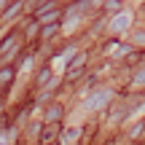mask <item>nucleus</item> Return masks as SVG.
Returning a JSON list of instances; mask_svg holds the SVG:
<instances>
[{
	"instance_id": "1",
	"label": "nucleus",
	"mask_w": 145,
	"mask_h": 145,
	"mask_svg": "<svg viewBox=\"0 0 145 145\" xmlns=\"http://www.w3.org/2000/svg\"><path fill=\"white\" fill-rule=\"evenodd\" d=\"M108 99H110V91H99V94H94V97H89V99H86V108L99 110L102 105H108Z\"/></svg>"
},
{
	"instance_id": "2",
	"label": "nucleus",
	"mask_w": 145,
	"mask_h": 145,
	"mask_svg": "<svg viewBox=\"0 0 145 145\" xmlns=\"http://www.w3.org/2000/svg\"><path fill=\"white\" fill-rule=\"evenodd\" d=\"M38 16H40V24H51V22H57V19H59V11H54V5H51V8L40 11Z\"/></svg>"
},
{
	"instance_id": "3",
	"label": "nucleus",
	"mask_w": 145,
	"mask_h": 145,
	"mask_svg": "<svg viewBox=\"0 0 145 145\" xmlns=\"http://www.w3.org/2000/svg\"><path fill=\"white\" fill-rule=\"evenodd\" d=\"M57 132H59V124H51V126H46V132L40 135V140H43V142H51L54 137H57Z\"/></svg>"
},
{
	"instance_id": "4",
	"label": "nucleus",
	"mask_w": 145,
	"mask_h": 145,
	"mask_svg": "<svg viewBox=\"0 0 145 145\" xmlns=\"http://www.w3.org/2000/svg\"><path fill=\"white\" fill-rule=\"evenodd\" d=\"M11 81H14V67H3V70H0V83L8 86Z\"/></svg>"
},
{
	"instance_id": "5",
	"label": "nucleus",
	"mask_w": 145,
	"mask_h": 145,
	"mask_svg": "<svg viewBox=\"0 0 145 145\" xmlns=\"http://www.w3.org/2000/svg\"><path fill=\"white\" fill-rule=\"evenodd\" d=\"M14 40H16V32H8V35H5V40L0 43V54H5V51H8V48L14 46Z\"/></svg>"
},
{
	"instance_id": "6",
	"label": "nucleus",
	"mask_w": 145,
	"mask_h": 145,
	"mask_svg": "<svg viewBox=\"0 0 145 145\" xmlns=\"http://www.w3.org/2000/svg\"><path fill=\"white\" fill-rule=\"evenodd\" d=\"M57 32V22H51V24L46 27V30H40V40H48V38Z\"/></svg>"
},
{
	"instance_id": "7",
	"label": "nucleus",
	"mask_w": 145,
	"mask_h": 145,
	"mask_svg": "<svg viewBox=\"0 0 145 145\" xmlns=\"http://www.w3.org/2000/svg\"><path fill=\"white\" fill-rule=\"evenodd\" d=\"M59 116H62V108H59V105H51V110H48V121H59Z\"/></svg>"
},
{
	"instance_id": "8",
	"label": "nucleus",
	"mask_w": 145,
	"mask_h": 145,
	"mask_svg": "<svg viewBox=\"0 0 145 145\" xmlns=\"http://www.w3.org/2000/svg\"><path fill=\"white\" fill-rule=\"evenodd\" d=\"M105 11H121V3L118 0H105Z\"/></svg>"
},
{
	"instance_id": "9",
	"label": "nucleus",
	"mask_w": 145,
	"mask_h": 145,
	"mask_svg": "<svg viewBox=\"0 0 145 145\" xmlns=\"http://www.w3.org/2000/svg\"><path fill=\"white\" fill-rule=\"evenodd\" d=\"M126 22H129L126 16H118V19L113 22V30H116V32H118V30H124V27H126Z\"/></svg>"
},
{
	"instance_id": "10",
	"label": "nucleus",
	"mask_w": 145,
	"mask_h": 145,
	"mask_svg": "<svg viewBox=\"0 0 145 145\" xmlns=\"http://www.w3.org/2000/svg\"><path fill=\"white\" fill-rule=\"evenodd\" d=\"M78 135H81L78 129H70L67 135H62V140H65V142H72V140H78Z\"/></svg>"
},
{
	"instance_id": "11",
	"label": "nucleus",
	"mask_w": 145,
	"mask_h": 145,
	"mask_svg": "<svg viewBox=\"0 0 145 145\" xmlns=\"http://www.w3.org/2000/svg\"><path fill=\"white\" fill-rule=\"evenodd\" d=\"M83 62H86V54H78V57L70 62V67H83Z\"/></svg>"
},
{
	"instance_id": "12",
	"label": "nucleus",
	"mask_w": 145,
	"mask_h": 145,
	"mask_svg": "<svg viewBox=\"0 0 145 145\" xmlns=\"http://www.w3.org/2000/svg\"><path fill=\"white\" fill-rule=\"evenodd\" d=\"M48 78H51V70H43V72H40V75H38V83H46V81H48Z\"/></svg>"
},
{
	"instance_id": "13",
	"label": "nucleus",
	"mask_w": 145,
	"mask_h": 145,
	"mask_svg": "<svg viewBox=\"0 0 145 145\" xmlns=\"http://www.w3.org/2000/svg\"><path fill=\"white\" fill-rule=\"evenodd\" d=\"M135 89H142V72H137V75H135Z\"/></svg>"
},
{
	"instance_id": "14",
	"label": "nucleus",
	"mask_w": 145,
	"mask_h": 145,
	"mask_svg": "<svg viewBox=\"0 0 145 145\" xmlns=\"http://www.w3.org/2000/svg\"><path fill=\"white\" fill-rule=\"evenodd\" d=\"M5 5H8V0H0V11H3V8H5Z\"/></svg>"
}]
</instances>
